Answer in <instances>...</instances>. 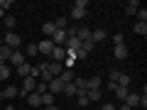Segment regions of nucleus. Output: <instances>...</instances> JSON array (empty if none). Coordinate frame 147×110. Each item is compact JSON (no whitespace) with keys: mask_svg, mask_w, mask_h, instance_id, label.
I'll return each instance as SVG.
<instances>
[{"mask_svg":"<svg viewBox=\"0 0 147 110\" xmlns=\"http://www.w3.org/2000/svg\"><path fill=\"white\" fill-rule=\"evenodd\" d=\"M135 15L140 17V22H147V10H145V7H140V10H137Z\"/></svg>","mask_w":147,"mask_h":110,"instance_id":"32","label":"nucleus"},{"mask_svg":"<svg viewBox=\"0 0 147 110\" xmlns=\"http://www.w3.org/2000/svg\"><path fill=\"white\" fill-rule=\"evenodd\" d=\"M47 110H59V108H57V105H47Z\"/></svg>","mask_w":147,"mask_h":110,"instance_id":"38","label":"nucleus"},{"mask_svg":"<svg viewBox=\"0 0 147 110\" xmlns=\"http://www.w3.org/2000/svg\"><path fill=\"white\" fill-rule=\"evenodd\" d=\"M113 93L118 95V100H125L127 93H130V88H127V86H115V91H113Z\"/></svg>","mask_w":147,"mask_h":110,"instance_id":"15","label":"nucleus"},{"mask_svg":"<svg viewBox=\"0 0 147 110\" xmlns=\"http://www.w3.org/2000/svg\"><path fill=\"white\" fill-rule=\"evenodd\" d=\"M0 88H3V86H0Z\"/></svg>","mask_w":147,"mask_h":110,"instance_id":"44","label":"nucleus"},{"mask_svg":"<svg viewBox=\"0 0 147 110\" xmlns=\"http://www.w3.org/2000/svg\"><path fill=\"white\" fill-rule=\"evenodd\" d=\"M47 91H49V93H54V95H59V93L64 91V81H61V78H52V81L47 83Z\"/></svg>","mask_w":147,"mask_h":110,"instance_id":"6","label":"nucleus"},{"mask_svg":"<svg viewBox=\"0 0 147 110\" xmlns=\"http://www.w3.org/2000/svg\"><path fill=\"white\" fill-rule=\"evenodd\" d=\"M49 39L54 42V47H64V42H66V30H57Z\"/></svg>","mask_w":147,"mask_h":110,"instance_id":"7","label":"nucleus"},{"mask_svg":"<svg viewBox=\"0 0 147 110\" xmlns=\"http://www.w3.org/2000/svg\"><path fill=\"white\" fill-rule=\"evenodd\" d=\"M25 54H27V56H37V54H39V52H37V44H27Z\"/></svg>","mask_w":147,"mask_h":110,"instance_id":"28","label":"nucleus"},{"mask_svg":"<svg viewBox=\"0 0 147 110\" xmlns=\"http://www.w3.org/2000/svg\"><path fill=\"white\" fill-rule=\"evenodd\" d=\"M0 47H3V34H0Z\"/></svg>","mask_w":147,"mask_h":110,"instance_id":"42","label":"nucleus"},{"mask_svg":"<svg viewBox=\"0 0 147 110\" xmlns=\"http://www.w3.org/2000/svg\"><path fill=\"white\" fill-rule=\"evenodd\" d=\"M132 32L140 34V37H145V34H147V22H137V25L132 27Z\"/></svg>","mask_w":147,"mask_h":110,"instance_id":"22","label":"nucleus"},{"mask_svg":"<svg viewBox=\"0 0 147 110\" xmlns=\"http://www.w3.org/2000/svg\"><path fill=\"white\" fill-rule=\"evenodd\" d=\"M5 110H15V108H12V105H5Z\"/></svg>","mask_w":147,"mask_h":110,"instance_id":"40","label":"nucleus"},{"mask_svg":"<svg viewBox=\"0 0 147 110\" xmlns=\"http://www.w3.org/2000/svg\"><path fill=\"white\" fill-rule=\"evenodd\" d=\"M54 98H57V95H54V93H49V91H47V93L42 95V105H54Z\"/></svg>","mask_w":147,"mask_h":110,"instance_id":"25","label":"nucleus"},{"mask_svg":"<svg viewBox=\"0 0 147 110\" xmlns=\"http://www.w3.org/2000/svg\"><path fill=\"white\" fill-rule=\"evenodd\" d=\"M120 73H123V71H118V68H113V71H110V76H108V78H110L108 83H115V86H118V78H120Z\"/></svg>","mask_w":147,"mask_h":110,"instance_id":"27","label":"nucleus"},{"mask_svg":"<svg viewBox=\"0 0 147 110\" xmlns=\"http://www.w3.org/2000/svg\"><path fill=\"white\" fill-rule=\"evenodd\" d=\"M137 10H140V3H137V0H130V3L125 5V12H127V15H135Z\"/></svg>","mask_w":147,"mask_h":110,"instance_id":"20","label":"nucleus"},{"mask_svg":"<svg viewBox=\"0 0 147 110\" xmlns=\"http://www.w3.org/2000/svg\"><path fill=\"white\" fill-rule=\"evenodd\" d=\"M64 95H69V98H76L79 95V91H76V86L74 83H64V91H61Z\"/></svg>","mask_w":147,"mask_h":110,"instance_id":"14","label":"nucleus"},{"mask_svg":"<svg viewBox=\"0 0 147 110\" xmlns=\"http://www.w3.org/2000/svg\"><path fill=\"white\" fill-rule=\"evenodd\" d=\"M30 73H32V66H30V64H22V66H17V76H22V78H25V76H30Z\"/></svg>","mask_w":147,"mask_h":110,"instance_id":"21","label":"nucleus"},{"mask_svg":"<svg viewBox=\"0 0 147 110\" xmlns=\"http://www.w3.org/2000/svg\"><path fill=\"white\" fill-rule=\"evenodd\" d=\"M74 64H76V59L66 56V59H64V64H61V66H64V68H74Z\"/></svg>","mask_w":147,"mask_h":110,"instance_id":"31","label":"nucleus"},{"mask_svg":"<svg viewBox=\"0 0 147 110\" xmlns=\"http://www.w3.org/2000/svg\"><path fill=\"white\" fill-rule=\"evenodd\" d=\"M100 86H103L100 76H91V78H86V88H88V91H100Z\"/></svg>","mask_w":147,"mask_h":110,"instance_id":"9","label":"nucleus"},{"mask_svg":"<svg viewBox=\"0 0 147 110\" xmlns=\"http://www.w3.org/2000/svg\"><path fill=\"white\" fill-rule=\"evenodd\" d=\"M0 17H5V10H0Z\"/></svg>","mask_w":147,"mask_h":110,"instance_id":"41","label":"nucleus"},{"mask_svg":"<svg viewBox=\"0 0 147 110\" xmlns=\"http://www.w3.org/2000/svg\"><path fill=\"white\" fill-rule=\"evenodd\" d=\"M57 78H61L64 83H71V81L76 78V76H74V71H71V68H64V71H61V73L57 76Z\"/></svg>","mask_w":147,"mask_h":110,"instance_id":"12","label":"nucleus"},{"mask_svg":"<svg viewBox=\"0 0 147 110\" xmlns=\"http://www.w3.org/2000/svg\"><path fill=\"white\" fill-rule=\"evenodd\" d=\"M10 66H7V64H0V83H3V81H7L10 78Z\"/></svg>","mask_w":147,"mask_h":110,"instance_id":"19","label":"nucleus"},{"mask_svg":"<svg viewBox=\"0 0 147 110\" xmlns=\"http://www.w3.org/2000/svg\"><path fill=\"white\" fill-rule=\"evenodd\" d=\"M86 98H88V103L91 100H100V91H86Z\"/></svg>","mask_w":147,"mask_h":110,"instance_id":"29","label":"nucleus"},{"mask_svg":"<svg viewBox=\"0 0 147 110\" xmlns=\"http://www.w3.org/2000/svg\"><path fill=\"white\" fill-rule=\"evenodd\" d=\"M103 39H105V32L103 30H91V42H93V44L103 42Z\"/></svg>","mask_w":147,"mask_h":110,"instance_id":"13","label":"nucleus"},{"mask_svg":"<svg viewBox=\"0 0 147 110\" xmlns=\"http://www.w3.org/2000/svg\"><path fill=\"white\" fill-rule=\"evenodd\" d=\"M20 110H25V108H20Z\"/></svg>","mask_w":147,"mask_h":110,"instance_id":"43","label":"nucleus"},{"mask_svg":"<svg viewBox=\"0 0 147 110\" xmlns=\"http://www.w3.org/2000/svg\"><path fill=\"white\" fill-rule=\"evenodd\" d=\"M15 22H17V20H15L12 15H7V17H5V27H15Z\"/></svg>","mask_w":147,"mask_h":110,"instance_id":"33","label":"nucleus"},{"mask_svg":"<svg viewBox=\"0 0 147 110\" xmlns=\"http://www.w3.org/2000/svg\"><path fill=\"white\" fill-rule=\"evenodd\" d=\"M42 32H44V37L49 39V37H52L54 32H57V27H54V22H44V25H42Z\"/></svg>","mask_w":147,"mask_h":110,"instance_id":"18","label":"nucleus"},{"mask_svg":"<svg viewBox=\"0 0 147 110\" xmlns=\"http://www.w3.org/2000/svg\"><path fill=\"white\" fill-rule=\"evenodd\" d=\"M113 42H115V47H118V44H125V42H123V34H115V37H113Z\"/></svg>","mask_w":147,"mask_h":110,"instance_id":"35","label":"nucleus"},{"mask_svg":"<svg viewBox=\"0 0 147 110\" xmlns=\"http://www.w3.org/2000/svg\"><path fill=\"white\" fill-rule=\"evenodd\" d=\"M49 56H52V61H59V64H64V59H66V49H64V47H54Z\"/></svg>","mask_w":147,"mask_h":110,"instance_id":"8","label":"nucleus"},{"mask_svg":"<svg viewBox=\"0 0 147 110\" xmlns=\"http://www.w3.org/2000/svg\"><path fill=\"white\" fill-rule=\"evenodd\" d=\"M76 105H79V108H86V105H88V98H86V93H79V95H76Z\"/></svg>","mask_w":147,"mask_h":110,"instance_id":"26","label":"nucleus"},{"mask_svg":"<svg viewBox=\"0 0 147 110\" xmlns=\"http://www.w3.org/2000/svg\"><path fill=\"white\" fill-rule=\"evenodd\" d=\"M118 86H130V76H127V73H120V78H118Z\"/></svg>","mask_w":147,"mask_h":110,"instance_id":"30","label":"nucleus"},{"mask_svg":"<svg viewBox=\"0 0 147 110\" xmlns=\"http://www.w3.org/2000/svg\"><path fill=\"white\" fill-rule=\"evenodd\" d=\"M3 44H5V47H10L12 52H15V49L22 44V39H20V34H15V32H7V34L3 37Z\"/></svg>","mask_w":147,"mask_h":110,"instance_id":"3","label":"nucleus"},{"mask_svg":"<svg viewBox=\"0 0 147 110\" xmlns=\"http://www.w3.org/2000/svg\"><path fill=\"white\" fill-rule=\"evenodd\" d=\"M118 110H130V108H127V105H125V103H123V105H120V108H118Z\"/></svg>","mask_w":147,"mask_h":110,"instance_id":"39","label":"nucleus"},{"mask_svg":"<svg viewBox=\"0 0 147 110\" xmlns=\"http://www.w3.org/2000/svg\"><path fill=\"white\" fill-rule=\"evenodd\" d=\"M22 81H25V86H22V88H20V93H17V95H22V98H27V95H30V93H34L37 78H32V76H25V78H22Z\"/></svg>","mask_w":147,"mask_h":110,"instance_id":"2","label":"nucleus"},{"mask_svg":"<svg viewBox=\"0 0 147 110\" xmlns=\"http://www.w3.org/2000/svg\"><path fill=\"white\" fill-rule=\"evenodd\" d=\"M54 27H57V30H66L69 20H66V17H57V20H54Z\"/></svg>","mask_w":147,"mask_h":110,"instance_id":"24","label":"nucleus"},{"mask_svg":"<svg viewBox=\"0 0 147 110\" xmlns=\"http://www.w3.org/2000/svg\"><path fill=\"white\" fill-rule=\"evenodd\" d=\"M7 7H12L10 0H0V10H7Z\"/></svg>","mask_w":147,"mask_h":110,"instance_id":"34","label":"nucleus"},{"mask_svg":"<svg viewBox=\"0 0 147 110\" xmlns=\"http://www.w3.org/2000/svg\"><path fill=\"white\" fill-rule=\"evenodd\" d=\"M10 64H12V66H22V64H25V54H22L20 49H15L12 56H10Z\"/></svg>","mask_w":147,"mask_h":110,"instance_id":"10","label":"nucleus"},{"mask_svg":"<svg viewBox=\"0 0 147 110\" xmlns=\"http://www.w3.org/2000/svg\"><path fill=\"white\" fill-rule=\"evenodd\" d=\"M137 105H142V108H147V95H140V103Z\"/></svg>","mask_w":147,"mask_h":110,"instance_id":"37","label":"nucleus"},{"mask_svg":"<svg viewBox=\"0 0 147 110\" xmlns=\"http://www.w3.org/2000/svg\"><path fill=\"white\" fill-rule=\"evenodd\" d=\"M44 66H47V71H49V73H52L54 78H57L59 73H61V71H64V66H61V64H59V61H52V64H44Z\"/></svg>","mask_w":147,"mask_h":110,"instance_id":"11","label":"nucleus"},{"mask_svg":"<svg viewBox=\"0 0 147 110\" xmlns=\"http://www.w3.org/2000/svg\"><path fill=\"white\" fill-rule=\"evenodd\" d=\"M71 83L76 86V91H79V93H86V91H88V88H86V78H74Z\"/></svg>","mask_w":147,"mask_h":110,"instance_id":"23","label":"nucleus"},{"mask_svg":"<svg viewBox=\"0 0 147 110\" xmlns=\"http://www.w3.org/2000/svg\"><path fill=\"white\" fill-rule=\"evenodd\" d=\"M17 93H20V88H15V86H5V88H0V98H3V100L17 98Z\"/></svg>","mask_w":147,"mask_h":110,"instance_id":"5","label":"nucleus"},{"mask_svg":"<svg viewBox=\"0 0 147 110\" xmlns=\"http://www.w3.org/2000/svg\"><path fill=\"white\" fill-rule=\"evenodd\" d=\"M52 49H54V42H52V39H47V37H44L42 42L37 44V52L44 54V56H49V54H52Z\"/></svg>","mask_w":147,"mask_h":110,"instance_id":"4","label":"nucleus"},{"mask_svg":"<svg viewBox=\"0 0 147 110\" xmlns=\"http://www.w3.org/2000/svg\"><path fill=\"white\" fill-rule=\"evenodd\" d=\"M86 15H88V3L86 0H76L74 7H71V17L74 20H84Z\"/></svg>","mask_w":147,"mask_h":110,"instance_id":"1","label":"nucleus"},{"mask_svg":"<svg viewBox=\"0 0 147 110\" xmlns=\"http://www.w3.org/2000/svg\"><path fill=\"white\" fill-rule=\"evenodd\" d=\"M113 54H115V59H127V47L125 44H118V47L113 49Z\"/></svg>","mask_w":147,"mask_h":110,"instance_id":"16","label":"nucleus"},{"mask_svg":"<svg viewBox=\"0 0 147 110\" xmlns=\"http://www.w3.org/2000/svg\"><path fill=\"white\" fill-rule=\"evenodd\" d=\"M103 110H118V105H113V103H103Z\"/></svg>","mask_w":147,"mask_h":110,"instance_id":"36","label":"nucleus"},{"mask_svg":"<svg viewBox=\"0 0 147 110\" xmlns=\"http://www.w3.org/2000/svg\"><path fill=\"white\" fill-rule=\"evenodd\" d=\"M25 100H27V105H34V108H37V105H42V95H37V93H30Z\"/></svg>","mask_w":147,"mask_h":110,"instance_id":"17","label":"nucleus"}]
</instances>
